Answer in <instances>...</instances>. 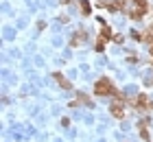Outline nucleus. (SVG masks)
Listing matches in <instances>:
<instances>
[{
    "label": "nucleus",
    "instance_id": "f03ea898",
    "mask_svg": "<svg viewBox=\"0 0 153 142\" xmlns=\"http://www.w3.org/2000/svg\"><path fill=\"white\" fill-rule=\"evenodd\" d=\"M112 114H114L116 118H123V114H125V112H123V105L118 107V103H114V105H112Z\"/></svg>",
    "mask_w": 153,
    "mask_h": 142
},
{
    "label": "nucleus",
    "instance_id": "f257e3e1",
    "mask_svg": "<svg viewBox=\"0 0 153 142\" xmlns=\"http://www.w3.org/2000/svg\"><path fill=\"white\" fill-rule=\"evenodd\" d=\"M94 92H96L99 96H109V94H112V96H118V90L112 85V81H109V79H99V81H96Z\"/></svg>",
    "mask_w": 153,
    "mask_h": 142
},
{
    "label": "nucleus",
    "instance_id": "7ed1b4c3",
    "mask_svg": "<svg viewBox=\"0 0 153 142\" xmlns=\"http://www.w3.org/2000/svg\"><path fill=\"white\" fill-rule=\"evenodd\" d=\"M53 77H55V79H57V81H59L61 85H64V88H66V90H70V83H68V81L64 79V77H61V72H55Z\"/></svg>",
    "mask_w": 153,
    "mask_h": 142
}]
</instances>
